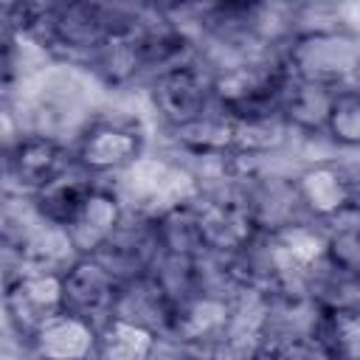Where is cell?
Listing matches in <instances>:
<instances>
[{
  "label": "cell",
  "instance_id": "24",
  "mask_svg": "<svg viewBox=\"0 0 360 360\" xmlns=\"http://www.w3.org/2000/svg\"><path fill=\"white\" fill-rule=\"evenodd\" d=\"M323 143L335 155H357L360 149V87H340L332 98Z\"/></svg>",
  "mask_w": 360,
  "mask_h": 360
},
{
  "label": "cell",
  "instance_id": "19",
  "mask_svg": "<svg viewBox=\"0 0 360 360\" xmlns=\"http://www.w3.org/2000/svg\"><path fill=\"white\" fill-rule=\"evenodd\" d=\"M96 186L93 177H87L76 163L62 172L59 177H53L48 186H42L25 205L28 211L42 219V222H51V225H68L70 217L79 211V205L84 202V197L90 194V188Z\"/></svg>",
  "mask_w": 360,
  "mask_h": 360
},
{
  "label": "cell",
  "instance_id": "8",
  "mask_svg": "<svg viewBox=\"0 0 360 360\" xmlns=\"http://www.w3.org/2000/svg\"><path fill=\"white\" fill-rule=\"evenodd\" d=\"M233 323V295L214 290H194L174 304L169 340L186 346L200 360L219 357Z\"/></svg>",
  "mask_w": 360,
  "mask_h": 360
},
{
  "label": "cell",
  "instance_id": "4",
  "mask_svg": "<svg viewBox=\"0 0 360 360\" xmlns=\"http://www.w3.org/2000/svg\"><path fill=\"white\" fill-rule=\"evenodd\" d=\"M290 73L281 62V45L276 51L211 68V96L228 115H245L256 110H278V96Z\"/></svg>",
  "mask_w": 360,
  "mask_h": 360
},
{
  "label": "cell",
  "instance_id": "11",
  "mask_svg": "<svg viewBox=\"0 0 360 360\" xmlns=\"http://www.w3.org/2000/svg\"><path fill=\"white\" fill-rule=\"evenodd\" d=\"M0 307L6 318L14 323V329L28 338L39 323H45L51 315L62 312V273L53 270H28L22 267L14 281L6 287Z\"/></svg>",
  "mask_w": 360,
  "mask_h": 360
},
{
  "label": "cell",
  "instance_id": "6",
  "mask_svg": "<svg viewBox=\"0 0 360 360\" xmlns=\"http://www.w3.org/2000/svg\"><path fill=\"white\" fill-rule=\"evenodd\" d=\"M138 96H141L146 118L152 124V135L172 132L214 107L211 68L202 59L174 68V70L160 73L152 82H146L138 90Z\"/></svg>",
  "mask_w": 360,
  "mask_h": 360
},
{
  "label": "cell",
  "instance_id": "26",
  "mask_svg": "<svg viewBox=\"0 0 360 360\" xmlns=\"http://www.w3.org/2000/svg\"><path fill=\"white\" fill-rule=\"evenodd\" d=\"M20 270H22V259H20L17 239H0V298Z\"/></svg>",
  "mask_w": 360,
  "mask_h": 360
},
{
  "label": "cell",
  "instance_id": "16",
  "mask_svg": "<svg viewBox=\"0 0 360 360\" xmlns=\"http://www.w3.org/2000/svg\"><path fill=\"white\" fill-rule=\"evenodd\" d=\"M340 87H326L304 79H287L281 96H278V115L284 118L287 129L295 141H318L323 138L326 115L332 107V98Z\"/></svg>",
  "mask_w": 360,
  "mask_h": 360
},
{
  "label": "cell",
  "instance_id": "13",
  "mask_svg": "<svg viewBox=\"0 0 360 360\" xmlns=\"http://www.w3.org/2000/svg\"><path fill=\"white\" fill-rule=\"evenodd\" d=\"M121 281L96 259L79 256L62 270V304L68 312L101 323L112 315Z\"/></svg>",
  "mask_w": 360,
  "mask_h": 360
},
{
  "label": "cell",
  "instance_id": "21",
  "mask_svg": "<svg viewBox=\"0 0 360 360\" xmlns=\"http://www.w3.org/2000/svg\"><path fill=\"white\" fill-rule=\"evenodd\" d=\"M158 340L160 338L155 332L110 315L98 323L96 360H146Z\"/></svg>",
  "mask_w": 360,
  "mask_h": 360
},
{
  "label": "cell",
  "instance_id": "1",
  "mask_svg": "<svg viewBox=\"0 0 360 360\" xmlns=\"http://www.w3.org/2000/svg\"><path fill=\"white\" fill-rule=\"evenodd\" d=\"M104 101L107 96L98 90L84 68L51 62L20 87L14 107L22 132L48 135L70 143L76 132L101 110Z\"/></svg>",
  "mask_w": 360,
  "mask_h": 360
},
{
  "label": "cell",
  "instance_id": "20",
  "mask_svg": "<svg viewBox=\"0 0 360 360\" xmlns=\"http://www.w3.org/2000/svg\"><path fill=\"white\" fill-rule=\"evenodd\" d=\"M152 219H155V236H158L160 253L183 256V259H197L205 253L194 200L180 202V205H174V208H169Z\"/></svg>",
  "mask_w": 360,
  "mask_h": 360
},
{
  "label": "cell",
  "instance_id": "2",
  "mask_svg": "<svg viewBox=\"0 0 360 360\" xmlns=\"http://www.w3.org/2000/svg\"><path fill=\"white\" fill-rule=\"evenodd\" d=\"M152 124L141 96L107 98L70 141L73 163L96 183H112L152 146Z\"/></svg>",
  "mask_w": 360,
  "mask_h": 360
},
{
  "label": "cell",
  "instance_id": "18",
  "mask_svg": "<svg viewBox=\"0 0 360 360\" xmlns=\"http://www.w3.org/2000/svg\"><path fill=\"white\" fill-rule=\"evenodd\" d=\"M112 315L129 323H138L155 332L158 338H166L172 326V315H174V301L163 292V287L152 276H141L118 287Z\"/></svg>",
  "mask_w": 360,
  "mask_h": 360
},
{
  "label": "cell",
  "instance_id": "28",
  "mask_svg": "<svg viewBox=\"0 0 360 360\" xmlns=\"http://www.w3.org/2000/svg\"><path fill=\"white\" fill-rule=\"evenodd\" d=\"M146 360H200V357L194 352H188L186 346H180V343H174L169 338H160Z\"/></svg>",
  "mask_w": 360,
  "mask_h": 360
},
{
  "label": "cell",
  "instance_id": "9",
  "mask_svg": "<svg viewBox=\"0 0 360 360\" xmlns=\"http://www.w3.org/2000/svg\"><path fill=\"white\" fill-rule=\"evenodd\" d=\"M194 205H197L202 245L205 253L211 256H233L259 233L236 191V183L228 188L197 194Z\"/></svg>",
  "mask_w": 360,
  "mask_h": 360
},
{
  "label": "cell",
  "instance_id": "25",
  "mask_svg": "<svg viewBox=\"0 0 360 360\" xmlns=\"http://www.w3.org/2000/svg\"><path fill=\"white\" fill-rule=\"evenodd\" d=\"M259 360H332V357L321 349V343L312 335H304V338H292V340H284L262 352Z\"/></svg>",
  "mask_w": 360,
  "mask_h": 360
},
{
  "label": "cell",
  "instance_id": "15",
  "mask_svg": "<svg viewBox=\"0 0 360 360\" xmlns=\"http://www.w3.org/2000/svg\"><path fill=\"white\" fill-rule=\"evenodd\" d=\"M127 208L110 183H96L79 211L65 225L79 256H93L121 225Z\"/></svg>",
  "mask_w": 360,
  "mask_h": 360
},
{
  "label": "cell",
  "instance_id": "14",
  "mask_svg": "<svg viewBox=\"0 0 360 360\" xmlns=\"http://www.w3.org/2000/svg\"><path fill=\"white\" fill-rule=\"evenodd\" d=\"M98 323L68 309L51 315L28 338V360H96Z\"/></svg>",
  "mask_w": 360,
  "mask_h": 360
},
{
  "label": "cell",
  "instance_id": "10",
  "mask_svg": "<svg viewBox=\"0 0 360 360\" xmlns=\"http://www.w3.org/2000/svg\"><path fill=\"white\" fill-rule=\"evenodd\" d=\"M143 28V25H141ZM141 28L118 31L104 37V42L84 62V70L98 84L107 98L135 96L143 87V45Z\"/></svg>",
  "mask_w": 360,
  "mask_h": 360
},
{
  "label": "cell",
  "instance_id": "12",
  "mask_svg": "<svg viewBox=\"0 0 360 360\" xmlns=\"http://www.w3.org/2000/svg\"><path fill=\"white\" fill-rule=\"evenodd\" d=\"M158 236H155V219L138 211H127L118 231L93 253L121 284L149 276L155 259H158Z\"/></svg>",
  "mask_w": 360,
  "mask_h": 360
},
{
  "label": "cell",
  "instance_id": "22",
  "mask_svg": "<svg viewBox=\"0 0 360 360\" xmlns=\"http://www.w3.org/2000/svg\"><path fill=\"white\" fill-rule=\"evenodd\" d=\"M312 338L332 360H360V309H321Z\"/></svg>",
  "mask_w": 360,
  "mask_h": 360
},
{
  "label": "cell",
  "instance_id": "5",
  "mask_svg": "<svg viewBox=\"0 0 360 360\" xmlns=\"http://www.w3.org/2000/svg\"><path fill=\"white\" fill-rule=\"evenodd\" d=\"M281 62L292 79L326 87H360V37L343 31L287 37Z\"/></svg>",
  "mask_w": 360,
  "mask_h": 360
},
{
  "label": "cell",
  "instance_id": "23",
  "mask_svg": "<svg viewBox=\"0 0 360 360\" xmlns=\"http://www.w3.org/2000/svg\"><path fill=\"white\" fill-rule=\"evenodd\" d=\"M323 228V262L332 270L360 276V205L321 222Z\"/></svg>",
  "mask_w": 360,
  "mask_h": 360
},
{
  "label": "cell",
  "instance_id": "7",
  "mask_svg": "<svg viewBox=\"0 0 360 360\" xmlns=\"http://www.w3.org/2000/svg\"><path fill=\"white\" fill-rule=\"evenodd\" d=\"M292 186L304 217L318 225L329 222L332 217L360 205L357 155L301 160L292 166Z\"/></svg>",
  "mask_w": 360,
  "mask_h": 360
},
{
  "label": "cell",
  "instance_id": "27",
  "mask_svg": "<svg viewBox=\"0 0 360 360\" xmlns=\"http://www.w3.org/2000/svg\"><path fill=\"white\" fill-rule=\"evenodd\" d=\"M17 93H20V79H17V73H14V68L6 56V48L0 45V104L14 101Z\"/></svg>",
  "mask_w": 360,
  "mask_h": 360
},
{
  "label": "cell",
  "instance_id": "3",
  "mask_svg": "<svg viewBox=\"0 0 360 360\" xmlns=\"http://www.w3.org/2000/svg\"><path fill=\"white\" fill-rule=\"evenodd\" d=\"M110 186L115 188L127 211H138L146 217H158L200 194L197 180L186 166V160L158 146L155 141L149 152L138 158L124 174H118Z\"/></svg>",
  "mask_w": 360,
  "mask_h": 360
},
{
  "label": "cell",
  "instance_id": "17",
  "mask_svg": "<svg viewBox=\"0 0 360 360\" xmlns=\"http://www.w3.org/2000/svg\"><path fill=\"white\" fill-rule=\"evenodd\" d=\"M17 248H20L22 267H28V270H53V273H62L70 262L79 259L68 228L37 219L28 211V205H25L22 228H20V236H17Z\"/></svg>",
  "mask_w": 360,
  "mask_h": 360
}]
</instances>
